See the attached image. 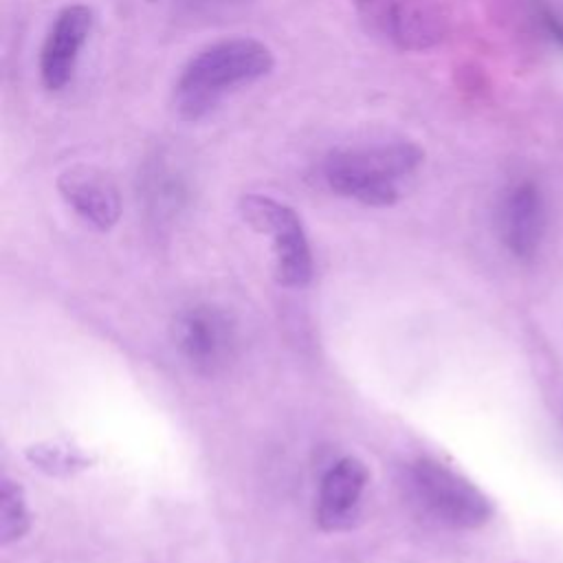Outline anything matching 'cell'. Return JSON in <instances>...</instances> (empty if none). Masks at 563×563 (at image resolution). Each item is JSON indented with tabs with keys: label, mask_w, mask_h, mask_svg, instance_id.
Wrapping results in <instances>:
<instances>
[{
	"label": "cell",
	"mask_w": 563,
	"mask_h": 563,
	"mask_svg": "<svg viewBox=\"0 0 563 563\" xmlns=\"http://www.w3.org/2000/svg\"><path fill=\"white\" fill-rule=\"evenodd\" d=\"M275 66L273 51L255 37H227L200 48L178 73L172 103L180 119L200 121L233 90L255 84Z\"/></svg>",
	"instance_id": "obj_1"
},
{
	"label": "cell",
	"mask_w": 563,
	"mask_h": 563,
	"mask_svg": "<svg viewBox=\"0 0 563 563\" xmlns=\"http://www.w3.org/2000/svg\"><path fill=\"white\" fill-rule=\"evenodd\" d=\"M424 150L405 139L336 147L321 165L328 187L367 207H391L400 198V180L418 172Z\"/></svg>",
	"instance_id": "obj_2"
},
{
	"label": "cell",
	"mask_w": 563,
	"mask_h": 563,
	"mask_svg": "<svg viewBox=\"0 0 563 563\" xmlns=\"http://www.w3.org/2000/svg\"><path fill=\"white\" fill-rule=\"evenodd\" d=\"M240 213L257 233L271 238L275 279L288 288L306 286L312 279V251L297 211L271 196L246 194Z\"/></svg>",
	"instance_id": "obj_3"
},
{
	"label": "cell",
	"mask_w": 563,
	"mask_h": 563,
	"mask_svg": "<svg viewBox=\"0 0 563 563\" xmlns=\"http://www.w3.org/2000/svg\"><path fill=\"white\" fill-rule=\"evenodd\" d=\"M418 501L440 521L455 528H479L490 515L488 497L466 477L438 460L420 457L409 471Z\"/></svg>",
	"instance_id": "obj_4"
},
{
	"label": "cell",
	"mask_w": 563,
	"mask_h": 563,
	"mask_svg": "<svg viewBox=\"0 0 563 563\" xmlns=\"http://www.w3.org/2000/svg\"><path fill=\"white\" fill-rule=\"evenodd\" d=\"M172 339L187 365L202 376H216L227 369L238 347L233 319L209 303L180 310L172 323Z\"/></svg>",
	"instance_id": "obj_5"
},
{
	"label": "cell",
	"mask_w": 563,
	"mask_h": 563,
	"mask_svg": "<svg viewBox=\"0 0 563 563\" xmlns=\"http://www.w3.org/2000/svg\"><path fill=\"white\" fill-rule=\"evenodd\" d=\"M369 26L407 51L433 46L444 33L440 11L424 0H358Z\"/></svg>",
	"instance_id": "obj_6"
},
{
	"label": "cell",
	"mask_w": 563,
	"mask_h": 563,
	"mask_svg": "<svg viewBox=\"0 0 563 563\" xmlns=\"http://www.w3.org/2000/svg\"><path fill=\"white\" fill-rule=\"evenodd\" d=\"M92 24L95 13L86 4H68L55 15L40 48V79L46 90L57 92L70 84Z\"/></svg>",
	"instance_id": "obj_7"
},
{
	"label": "cell",
	"mask_w": 563,
	"mask_h": 563,
	"mask_svg": "<svg viewBox=\"0 0 563 563\" xmlns=\"http://www.w3.org/2000/svg\"><path fill=\"white\" fill-rule=\"evenodd\" d=\"M57 189L68 207L99 231L119 222L121 196L112 178L92 165H73L57 178Z\"/></svg>",
	"instance_id": "obj_8"
},
{
	"label": "cell",
	"mask_w": 563,
	"mask_h": 563,
	"mask_svg": "<svg viewBox=\"0 0 563 563\" xmlns=\"http://www.w3.org/2000/svg\"><path fill=\"white\" fill-rule=\"evenodd\" d=\"M545 205L537 183H515L499 207V235L506 249L521 260L532 257L543 240Z\"/></svg>",
	"instance_id": "obj_9"
},
{
	"label": "cell",
	"mask_w": 563,
	"mask_h": 563,
	"mask_svg": "<svg viewBox=\"0 0 563 563\" xmlns=\"http://www.w3.org/2000/svg\"><path fill=\"white\" fill-rule=\"evenodd\" d=\"M367 477V466L352 455L341 457L325 471L317 506V521L323 530L339 532L354 523Z\"/></svg>",
	"instance_id": "obj_10"
},
{
	"label": "cell",
	"mask_w": 563,
	"mask_h": 563,
	"mask_svg": "<svg viewBox=\"0 0 563 563\" xmlns=\"http://www.w3.org/2000/svg\"><path fill=\"white\" fill-rule=\"evenodd\" d=\"M141 191L145 209L156 224L172 222L187 202V183L165 156H156L145 165Z\"/></svg>",
	"instance_id": "obj_11"
},
{
	"label": "cell",
	"mask_w": 563,
	"mask_h": 563,
	"mask_svg": "<svg viewBox=\"0 0 563 563\" xmlns=\"http://www.w3.org/2000/svg\"><path fill=\"white\" fill-rule=\"evenodd\" d=\"M26 460L37 466L40 471L55 475V477H66L77 471H84L90 466V457L81 453L79 449L62 442H40L26 449Z\"/></svg>",
	"instance_id": "obj_12"
},
{
	"label": "cell",
	"mask_w": 563,
	"mask_h": 563,
	"mask_svg": "<svg viewBox=\"0 0 563 563\" xmlns=\"http://www.w3.org/2000/svg\"><path fill=\"white\" fill-rule=\"evenodd\" d=\"M31 528V512L26 508L24 490L18 482L4 477L0 486V543L22 539Z\"/></svg>",
	"instance_id": "obj_13"
},
{
	"label": "cell",
	"mask_w": 563,
	"mask_h": 563,
	"mask_svg": "<svg viewBox=\"0 0 563 563\" xmlns=\"http://www.w3.org/2000/svg\"><path fill=\"white\" fill-rule=\"evenodd\" d=\"M176 11H183L187 15H205V13H216V11H222L240 0H169Z\"/></svg>",
	"instance_id": "obj_14"
}]
</instances>
